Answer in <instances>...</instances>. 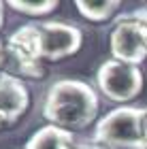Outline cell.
<instances>
[{
	"instance_id": "1",
	"label": "cell",
	"mask_w": 147,
	"mask_h": 149,
	"mask_svg": "<svg viewBox=\"0 0 147 149\" xmlns=\"http://www.w3.org/2000/svg\"><path fill=\"white\" fill-rule=\"evenodd\" d=\"M98 94L88 81L58 79L47 87L43 100V117L64 130H83L98 115Z\"/></svg>"
},
{
	"instance_id": "2",
	"label": "cell",
	"mask_w": 147,
	"mask_h": 149,
	"mask_svg": "<svg viewBox=\"0 0 147 149\" xmlns=\"http://www.w3.org/2000/svg\"><path fill=\"white\" fill-rule=\"evenodd\" d=\"M94 141L113 149H145L143 107L122 104L98 119Z\"/></svg>"
},
{
	"instance_id": "3",
	"label": "cell",
	"mask_w": 147,
	"mask_h": 149,
	"mask_svg": "<svg viewBox=\"0 0 147 149\" xmlns=\"http://www.w3.org/2000/svg\"><path fill=\"white\" fill-rule=\"evenodd\" d=\"M96 85L107 100L117 102L122 107L134 100L143 92V70L141 66L126 64L111 58L98 66Z\"/></svg>"
},
{
	"instance_id": "4",
	"label": "cell",
	"mask_w": 147,
	"mask_h": 149,
	"mask_svg": "<svg viewBox=\"0 0 147 149\" xmlns=\"http://www.w3.org/2000/svg\"><path fill=\"white\" fill-rule=\"evenodd\" d=\"M109 51L113 60L141 66L147 60V26L132 13L119 17L109 34Z\"/></svg>"
},
{
	"instance_id": "5",
	"label": "cell",
	"mask_w": 147,
	"mask_h": 149,
	"mask_svg": "<svg viewBox=\"0 0 147 149\" xmlns=\"http://www.w3.org/2000/svg\"><path fill=\"white\" fill-rule=\"evenodd\" d=\"M41 30V40H43V60L47 62H60L81 49L83 45V32L72 24L66 22H36Z\"/></svg>"
},
{
	"instance_id": "6",
	"label": "cell",
	"mask_w": 147,
	"mask_h": 149,
	"mask_svg": "<svg viewBox=\"0 0 147 149\" xmlns=\"http://www.w3.org/2000/svg\"><path fill=\"white\" fill-rule=\"evenodd\" d=\"M30 107V92L26 83L11 74H0V119L4 126L15 124Z\"/></svg>"
},
{
	"instance_id": "7",
	"label": "cell",
	"mask_w": 147,
	"mask_h": 149,
	"mask_svg": "<svg viewBox=\"0 0 147 149\" xmlns=\"http://www.w3.org/2000/svg\"><path fill=\"white\" fill-rule=\"evenodd\" d=\"M0 74H11L17 79L22 77L38 79L43 74V66L41 62H36L19 49H15L9 40L0 38Z\"/></svg>"
},
{
	"instance_id": "8",
	"label": "cell",
	"mask_w": 147,
	"mask_h": 149,
	"mask_svg": "<svg viewBox=\"0 0 147 149\" xmlns=\"http://www.w3.org/2000/svg\"><path fill=\"white\" fill-rule=\"evenodd\" d=\"M75 147H77L75 134L51 124L38 128L24 145V149H75Z\"/></svg>"
},
{
	"instance_id": "9",
	"label": "cell",
	"mask_w": 147,
	"mask_h": 149,
	"mask_svg": "<svg viewBox=\"0 0 147 149\" xmlns=\"http://www.w3.org/2000/svg\"><path fill=\"white\" fill-rule=\"evenodd\" d=\"M6 40H9L15 49L26 53L28 58L36 60V62H41V60H43V40H41V30H38L36 22L19 26L15 32H11V34H9Z\"/></svg>"
},
{
	"instance_id": "10",
	"label": "cell",
	"mask_w": 147,
	"mask_h": 149,
	"mask_svg": "<svg viewBox=\"0 0 147 149\" xmlns=\"http://www.w3.org/2000/svg\"><path fill=\"white\" fill-rule=\"evenodd\" d=\"M75 6L88 22L102 24L113 17V13L122 6V2L119 0H75Z\"/></svg>"
},
{
	"instance_id": "11",
	"label": "cell",
	"mask_w": 147,
	"mask_h": 149,
	"mask_svg": "<svg viewBox=\"0 0 147 149\" xmlns=\"http://www.w3.org/2000/svg\"><path fill=\"white\" fill-rule=\"evenodd\" d=\"M58 0H43V2H26V0H9L6 6L22 15H30V17H43L49 15L51 11L58 9Z\"/></svg>"
},
{
	"instance_id": "12",
	"label": "cell",
	"mask_w": 147,
	"mask_h": 149,
	"mask_svg": "<svg viewBox=\"0 0 147 149\" xmlns=\"http://www.w3.org/2000/svg\"><path fill=\"white\" fill-rule=\"evenodd\" d=\"M75 149H109V147L100 145V143H96V141L92 139V141H81V143H77Z\"/></svg>"
},
{
	"instance_id": "13",
	"label": "cell",
	"mask_w": 147,
	"mask_h": 149,
	"mask_svg": "<svg viewBox=\"0 0 147 149\" xmlns=\"http://www.w3.org/2000/svg\"><path fill=\"white\" fill-rule=\"evenodd\" d=\"M132 15H134L139 22H143V24L147 26V4H143V6H139V9H134V11H132Z\"/></svg>"
},
{
	"instance_id": "14",
	"label": "cell",
	"mask_w": 147,
	"mask_h": 149,
	"mask_svg": "<svg viewBox=\"0 0 147 149\" xmlns=\"http://www.w3.org/2000/svg\"><path fill=\"white\" fill-rule=\"evenodd\" d=\"M143 132H145V149H147V107H143Z\"/></svg>"
},
{
	"instance_id": "15",
	"label": "cell",
	"mask_w": 147,
	"mask_h": 149,
	"mask_svg": "<svg viewBox=\"0 0 147 149\" xmlns=\"http://www.w3.org/2000/svg\"><path fill=\"white\" fill-rule=\"evenodd\" d=\"M4 24V2H0V28Z\"/></svg>"
}]
</instances>
